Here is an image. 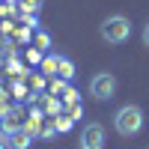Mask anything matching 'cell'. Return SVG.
<instances>
[{"label":"cell","instance_id":"1","mask_svg":"<svg viewBox=\"0 0 149 149\" xmlns=\"http://www.w3.org/2000/svg\"><path fill=\"white\" fill-rule=\"evenodd\" d=\"M113 128L122 134V137H134V134H140V128H143V110L137 104L119 107L116 116H113Z\"/></svg>","mask_w":149,"mask_h":149},{"label":"cell","instance_id":"2","mask_svg":"<svg viewBox=\"0 0 149 149\" xmlns=\"http://www.w3.org/2000/svg\"><path fill=\"white\" fill-rule=\"evenodd\" d=\"M128 36H131V21L125 15H110L102 21V39L104 42L122 45V42H128Z\"/></svg>","mask_w":149,"mask_h":149},{"label":"cell","instance_id":"3","mask_svg":"<svg viewBox=\"0 0 149 149\" xmlns=\"http://www.w3.org/2000/svg\"><path fill=\"white\" fill-rule=\"evenodd\" d=\"M116 93V78L110 72H98L95 78L90 81V95L98 98V102H107V98H113Z\"/></svg>","mask_w":149,"mask_h":149},{"label":"cell","instance_id":"4","mask_svg":"<svg viewBox=\"0 0 149 149\" xmlns=\"http://www.w3.org/2000/svg\"><path fill=\"white\" fill-rule=\"evenodd\" d=\"M102 143H104V128L98 125V122L84 125V131H81V146H102Z\"/></svg>","mask_w":149,"mask_h":149},{"label":"cell","instance_id":"5","mask_svg":"<svg viewBox=\"0 0 149 149\" xmlns=\"http://www.w3.org/2000/svg\"><path fill=\"white\" fill-rule=\"evenodd\" d=\"M6 143H9V149H30L33 134L21 125V128H15V131H12V134H6Z\"/></svg>","mask_w":149,"mask_h":149},{"label":"cell","instance_id":"6","mask_svg":"<svg viewBox=\"0 0 149 149\" xmlns=\"http://www.w3.org/2000/svg\"><path fill=\"white\" fill-rule=\"evenodd\" d=\"M21 110H3L0 113V134H12L15 128H21Z\"/></svg>","mask_w":149,"mask_h":149},{"label":"cell","instance_id":"7","mask_svg":"<svg viewBox=\"0 0 149 149\" xmlns=\"http://www.w3.org/2000/svg\"><path fill=\"white\" fill-rule=\"evenodd\" d=\"M42 119H45V116H42V110H36V107H33L30 113H27V122H24V128H27L33 137H39V134H42Z\"/></svg>","mask_w":149,"mask_h":149},{"label":"cell","instance_id":"8","mask_svg":"<svg viewBox=\"0 0 149 149\" xmlns=\"http://www.w3.org/2000/svg\"><path fill=\"white\" fill-rule=\"evenodd\" d=\"M57 74H60L63 81L74 78V63H72V60H66V57H60V60H57Z\"/></svg>","mask_w":149,"mask_h":149},{"label":"cell","instance_id":"9","mask_svg":"<svg viewBox=\"0 0 149 149\" xmlns=\"http://www.w3.org/2000/svg\"><path fill=\"white\" fill-rule=\"evenodd\" d=\"M57 60H60V57H54V54L45 57V60H42V72H45V74H57Z\"/></svg>","mask_w":149,"mask_h":149},{"label":"cell","instance_id":"10","mask_svg":"<svg viewBox=\"0 0 149 149\" xmlns=\"http://www.w3.org/2000/svg\"><path fill=\"white\" fill-rule=\"evenodd\" d=\"M72 122H74V119H72L69 113H66V116H54V125H57V131H69V128H72Z\"/></svg>","mask_w":149,"mask_h":149},{"label":"cell","instance_id":"11","mask_svg":"<svg viewBox=\"0 0 149 149\" xmlns=\"http://www.w3.org/2000/svg\"><path fill=\"white\" fill-rule=\"evenodd\" d=\"M39 0H21V12H39Z\"/></svg>","mask_w":149,"mask_h":149},{"label":"cell","instance_id":"12","mask_svg":"<svg viewBox=\"0 0 149 149\" xmlns=\"http://www.w3.org/2000/svg\"><path fill=\"white\" fill-rule=\"evenodd\" d=\"M51 93H54V95H60V93L66 95V93H69V86H66V81H63V78H60V81H54V84H51Z\"/></svg>","mask_w":149,"mask_h":149},{"label":"cell","instance_id":"13","mask_svg":"<svg viewBox=\"0 0 149 149\" xmlns=\"http://www.w3.org/2000/svg\"><path fill=\"white\" fill-rule=\"evenodd\" d=\"M36 45H39V48H48V45H51V36H48V33H36Z\"/></svg>","mask_w":149,"mask_h":149},{"label":"cell","instance_id":"14","mask_svg":"<svg viewBox=\"0 0 149 149\" xmlns=\"http://www.w3.org/2000/svg\"><path fill=\"white\" fill-rule=\"evenodd\" d=\"M48 113H51V116H57V113H60V102H57L54 95L48 98Z\"/></svg>","mask_w":149,"mask_h":149},{"label":"cell","instance_id":"15","mask_svg":"<svg viewBox=\"0 0 149 149\" xmlns=\"http://www.w3.org/2000/svg\"><path fill=\"white\" fill-rule=\"evenodd\" d=\"M69 116H72V119H78V116H81V104H78V102H72V104H69Z\"/></svg>","mask_w":149,"mask_h":149},{"label":"cell","instance_id":"16","mask_svg":"<svg viewBox=\"0 0 149 149\" xmlns=\"http://www.w3.org/2000/svg\"><path fill=\"white\" fill-rule=\"evenodd\" d=\"M143 45L149 48V24H146V27H143Z\"/></svg>","mask_w":149,"mask_h":149},{"label":"cell","instance_id":"17","mask_svg":"<svg viewBox=\"0 0 149 149\" xmlns=\"http://www.w3.org/2000/svg\"><path fill=\"white\" fill-rule=\"evenodd\" d=\"M0 149H9V143H6V134H0Z\"/></svg>","mask_w":149,"mask_h":149},{"label":"cell","instance_id":"18","mask_svg":"<svg viewBox=\"0 0 149 149\" xmlns=\"http://www.w3.org/2000/svg\"><path fill=\"white\" fill-rule=\"evenodd\" d=\"M81 149H102V146H81Z\"/></svg>","mask_w":149,"mask_h":149}]
</instances>
